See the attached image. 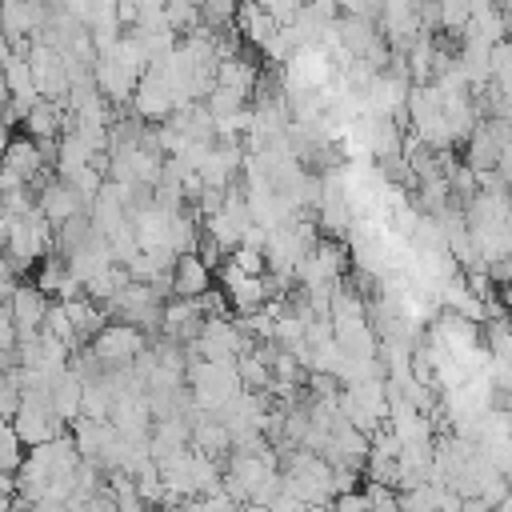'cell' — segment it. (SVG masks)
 Returning a JSON list of instances; mask_svg holds the SVG:
<instances>
[{
  "label": "cell",
  "mask_w": 512,
  "mask_h": 512,
  "mask_svg": "<svg viewBox=\"0 0 512 512\" xmlns=\"http://www.w3.org/2000/svg\"><path fill=\"white\" fill-rule=\"evenodd\" d=\"M64 416H56V408H52V400L48 396H40V392H28V396H20V408H16V416H12V428H16V436H20V444L24 448H32V444H44V440H52V436H60L64 432Z\"/></svg>",
  "instance_id": "obj_1"
},
{
  "label": "cell",
  "mask_w": 512,
  "mask_h": 512,
  "mask_svg": "<svg viewBox=\"0 0 512 512\" xmlns=\"http://www.w3.org/2000/svg\"><path fill=\"white\" fill-rule=\"evenodd\" d=\"M88 348L100 356L104 368H116V364H132L136 352L148 348V336H144L136 324H128V320H108V324L88 340Z\"/></svg>",
  "instance_id": "obj_2"
},
{
  "label": "cell",
  "mask_w": 512,
  "mask_h": 512,
  "mask_svg": "<svg viewBox=\"0 0 512 512\" xmlns=\"http://www.w3.org/2000/svg\"><path fill=\"white\" fill-rule=\"evenodd\" d=\"M144 124H156V120H168L176 100H172V88H168V76L160 64H148L140 76H136V88H132V104H128Z\"/></svg>",
  "instance_id": "obj_3"
},
{
  "label": "cell",
  "mask_w": 512,
  "mask_h": 512,
  "mask_svg": "<svg viewBox=\"0 0 512 512\" xmlns=\"http://www.w3.org/2000/svg\"><path fill=\"white\" fill-rule=\"evenodd\" d=\"M28 64H32V80H36V92L40 96H68V64H64V52L44 44V40H32L28 48Z\"/></svg>",
  "instance_id": "obj_4"
},
{
  "label": "cell",
  "mask_w": 512,
  "mask_h": 512,
  "mask_svg": "<svg viewBox=\"0 0 512 512\" xmlns=\"http://www.w3.org/2000/svg\"><path fill=\"white\" fill-rule=\"evenodd\" d=\"M48 304H52V296H44V292L36 288V280H16V284H12V296H8V316H12V324H16V336L40 332Z\"/></svg>",
  "instance_id": "obj_5"
},
{
  "label": "cell",
  "mask_w": 512,
  "mask_h": 512,
  "mask_svg": "<svg viewBox=\"0 0 512 512\" xmlns=\"http://www.w3.org/2000/svg\"><path fill=\"white\" fill-rule=\"evenodd\" d=\"M168 288H172V296H200L204 288H212V268L204 264L200 252H176Z\"/></svg>",
  "instance_id": "obj_6"
},
{
  "label": "cell",
  "mask_w": 512,
  "mask_h": 512,
  "mask_svg": "<svg viewBox=\"0 0 512 512\" xmlns=\"http://www.w3.org/2000/svg\"><path fill=\"white\" fill-rule=\"evenodd\" d=\"M36 208L48 216V224H60V220L84 212V200H80V192L64 176H52L44 188H36Z\"/></svg>",
  "instance_id": "obj_7"
},
{
  "label": "cell",
  "mask_w": 512,
  "mask_h": 512,
  "mask_svg": "<svg viewBox=\"0 0 512 512\" xmlns=\"http://www.w3.org/2000/svg\"><path fill=\"white\" fill-rule=\"evenodd\" d=\"M0 164H4V168H12L16 176H24L28 184L36 180V172H40V168H48V160H44L40 144H36L28 132H20V136H12V140H8V148H4Z\"/></svg>",
  "instance_id": "obj_8"
},
{
  "label": "cell",
  "mask_w": 512,
  "mask_h": 512,
  "mask_svg": "<svg viewBox=\"0 0 512 512\" xmlns=\"http://www.w3.org/2000/svg\"><path fill=\"white\" fill-rule=\"evenodd\" d=\"M64 308H68V320H72V328H76V340L80 344H88L112 316H108V308L104 304H96L88 292H80V296H72V300H64Z\"/></svg>",
  "instance_id": "obj_9"
},
{
  "label": "cell",
  "mask_w": 512,
  "mask_h": 512,
  "mask_svg": "<svg viewBox=\"0 0 512 512\" xmlns=\"http://www.w3.org/2000/svg\"><path fill=\"white\" fill-rule=\"evenodd\" d=\"M80 392H84V380H80V372H72L68 364H64V368H56V376H52V388H48V400H52L56 416H64L68 424L80 416Z\"/></svg>",
  "instance_id": "obj_10"
},
{
  "label": "cell",
  "mask_w": 512,
  "mask_h": 512,
  "mask_svg": "<svg viewBox=\"0 0 512 512\" xmlns=\"http://www.w3.org/2000/svg\"><path fill=\"white\" fill-rule=\"evenodd\" d=\"M256 76H260V68H256L248 56H240V52H232V56H220V60H216V84H228V88H240V92H248V96H252Z\"/></svg>",
  "instance_id": "obj_11"
},
{
  "label": "cell",
  "mask_w": 512,
  "mask_h": 512,
  "mask_svg": "<svg viewBox=\"0 0 512 512\" xmlns=\"http://www.w3.org/2000/svg\"><path fill=\"white\" fill-rule=\"evenodd\" d=\"M468 152H464V164L472 168V172H480V168H496V156H500V144H496V136L488 132V124L484 120H476V128L468 132Z\"/></svg>",
  "instance_id": "obj_12"
},
{
  "label": "cell",
  "mask_w": 512,
  "mask_h": 512,
  "mask_svg": "<svg viewBox=\"0 0 512 512\" xmlns=\"http://www.w3.org/2000/svg\"><path fill=\"white\" fill-rule=\"evenodd\" d=\"M204 108L212 112V120H224V116H232V112L248 108V92L228 88V84H212V88H208V96H204Z\"/></svg>",
  "instance_id": "obj_13"
},
{
  "label": "cell",
  "mask_w": 512,
  "mask_h": 512,
  "mask_svg": "<svg viewBox=\"0 0 512 512\" xmlns=\"http://www.w3.org/2000/svg\"><path fill=\"white\" fill-rule=\"evenodd\" d=\"M472 16V0H440V28L460 32Z\"/></svg>",
  "instance_id": "obj_14"
},
{
  "label": "cell",
  "mask_w": 512,
  "mask_h": 512,
  "mask_svg": "<svg viewBox=\"0 0 512 512\" xmlns=\"http://www.w3.org/2000/svg\"><path fill=\"white\" fill-rule=\"evenodd\" d=\"M264 4V12L276 20V24H288L292 16H296V8H300V0H260Z\"/></svg>",
  "instance_id": "obj_15"
},
{
  "label": "cell",
  "mask_w": 512,
  "mask_h": 512,
  "mask_svg": "<svg viewBox=\"0 0 512 512\" xmlns=\"http://www.w3.org/2000/svg\"><path fill=\"white\" fill-rule=\"evenodd\" d=\"M8 140H12V132H8V124L0 120V156H4V148H8Z\"/></svg>",
  "instance_id": "obj_16"
},
{
  "label": "cell",
  "mask_w": 512,
  "mask_h": 512,
  "mask_svg": "<svg viewBox=\"0 0 512 512\" xmlns=\"http://www.w3.org/2000/svg\"><path fill=\"white\" fill-rule=\"evenodd\" d=\"M508 320H512V316H508Z\"/></svg>",
  "instance_id": "obj_17"
}]
</instances>
